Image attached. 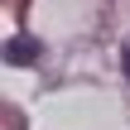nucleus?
Here are the masks:
<instances>
[{
  "label": "nucleus",
  "instance_id": "nucleus-1",
  "mask_svg": "<svg viewBox=\"0 0 130 130\" xmlns=\"http://www.w3.org/2000/svg\"><path fill=\"white\" fill-rule=\"evenodd\" d=\"M39 53H43V48H39V39H34V34L5 39V48H0V58H5L10 68H34V63H39Z\"/></svg>",
  "mask_w": 130,
  "mask_h": 130
},
{
  "label": "nucleus",
  "instance_id": "nucleus-2",
  "mask_svg": "<svg viewBox=\"0 0 130 130\" xmlns=\"http://www.w3.org/2000/svg\"><path fill=\"white\" fill-rule=\"evenodd\" d=\"M121 68H125V77H130V48H125V53H121Z\"/></svg>",
  "mask_w": 130,
  "mask_h": 130
}]
</instances>
